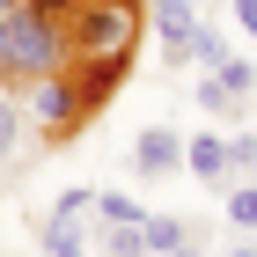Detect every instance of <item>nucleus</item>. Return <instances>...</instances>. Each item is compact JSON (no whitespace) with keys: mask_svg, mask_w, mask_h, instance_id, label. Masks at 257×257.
<instances>
[{"mask_svg":"<svg viewBox=\"0 0 257 257\" xmlns=\"http://www.w3.org/2000/svg\"><path fill=\"white\" fill-rule=\"evenodd\" d=\"M59 66H66V37H59L52 0H0V81L30 88Z\"/></svg>","mask_w":257,"mask_h":257,"instance_id":"obj_1","label":"nucleus"},{"mask_svg":"<svg viewBox=\"0 0 257 257\" xmlns=\"http://www.w3.org/2000/svg\"><path fill=\"white\" fill-rule=\"evenodd\" d=\"M96 110H103V103L88 96V81L66 74V66L22 88V118H30V133H37V140H66V133H81Z\"/></svg>","mask_w":257,"mask_h":257,"instance_id":"obj_2","label":"nucleus"},{"mask_svg":"<svg viewBox=\"0 0 257 257\" xmlns=\"http://www.w3.org/2000/svg\"><path fill=\"white\" fill-rule=\"evenodd\" d=\"M88 213H96V191L88 184H74V191H59V206H52V220L37 228V250L44 257H88Z\"/></svg>","mask_w":257,"mask_h":257,"instance_id":"obj_3","label":"nucleus"},{"mask_svg":"<svg viewBox=\"0 0 257 257\" xmlns=\"http://www.w3.org/2000/svg\"><path fill=\"white\" fill-rule=\"evenodd\" d=\"M147 22H155V37H162V59L184 66L198 30H206V8H191V0H147Z\"/></svg>","mask_w":257,"mask_h":257,"instance_id":"obj_4","label":"nucleus"},{"mask_svg":"<svg viewBox=\"0 0 257 257\" xmlns=\"http://www.w3.org/2000/svg\"><path fill=\"white\" fill-rule=\"evenodd\" d=\"M30 118H22V88L15 81H0V177H15L22 162H30Z\"/></svg>","mask_w":257,"mask_h":257,"instance_id":"obj_5","label":"nucleus"},{"mask_svg":"<svg viewBox=\"0 0 257 257\" xmlns=\"http://www.w3.org/2000/svg\"><path fill=\"white\" fill-rule=\"evenodd\" d=\"M133 169H140V177H169V169H184V133H177V125H147V133L133 140Z\"/></svg>","mask_w":257,"mask_h":257,"instance_id":"obj_6","label":"nucleus"},{"mask_svg":"<svg viewBox=\"0 0 257 257\" xmlns=\"http://www.w3.org/2000/svg\"><path fill=\"white\" fill-rule=\"evenodd\" d=\"M184 169H191L198 184H213V191L235 184V177H228V140H220V133H191V140H184Z\"/></svg>","mask_w":257,"mask_h":257,"instance_id":"obj_7","label":"nucleus"},{"mask_svg":"<svg viewBox=\"0 0 257 257\" xmlns=\"http://www.w3.org/2000/svg\"><path fill=\"white\" fill-rule=\"evenodd\" d=\"M191 103L206 110V118H228V125H242V110H250V103H242L220 74H206V66H198V96H191Z\"/></svg>","mask_w":257,"mask_h":257,"instance_id":"obj_8","label":"nucleus"},{"mask_svg":"<svg viewBox=\"0 0 257 257\" xmlns=\"http://www.w3.org/2000/svg\"><path fill=\"white\" fill-rule=\"evenodd\" d=\"M191 242V220H177V213H147V257H169V250H184Z\"/></svg>","mask_w":257,"mask_h":257,"instance_id":"obj_9","label":"nucleus"},{"mask_svg":"<svg viewBox=\"0 0 257 257\" xmlns=\"http://www.w3.org/2000/svg\"><path fill=\"white\" fill-rule=\"evenodd\" d=\"M96 220H103V228H140L147 206H140L133 191H96Z\"/></svg>","mask_w":257,"mask_h":257,"instance_id":"obj_10","label":"nucleus"},{"mask_svg":"<svg viewBox=\"0 0 257 257\" xmlns=\"http://www.w3.org/2000/svg\"><path fill=\"white\" fill-rule=\"evenodd\" d=\"M220 220H228L235 235H257V184H228V206H220Z\"/></svg>","mask_w":257,"mask_h":257,"instance_id":"obj_11","label":"nucleus"},{"mask_svg":"<svg viewBox=\"0 0 257 257\" xmlns=\"http://www.w3.org/2000/svg\"><path fill=\"white\" fill-rule=\"evenodd\" d=\"M228 177H235V184H257V133H250V125L228 133Z\"/></svg>","mask_w":257,"mask_h":257,"instance_id":"obj_12","label":"nucleus"},{"mask_svg":"<svg viewBox=\"0 0 257 257\" xmlns=\"http://www.w3.org/2000/svg\"><path fill=\"white\" fill-rule=\"evenodd\" d=\"M228 59H235V44H228V37L213 30V22H206V30H198V44H191V66H206V74H220Z\"/></svg>","mask_w":257,"mask_h":257,"instance_id":"obj_13","label":"nucleus"},{"mask_svg":"<svg viewBox=\"0 0 257 257\" xmlns=\"http://www.w3.org/2000/svg\"><path fill=\"white\" fill-rule=\"evenodd\" d=\"M103 257H147V220L140 228H103Z\"/></svg>","mask_w":257,"mask_h":257,"instance_id":"obj_14","label":"nucleus"},{"mask_svg":"<svg viewBox=\"0 0 257 257\" xmlns=\"http://www.w3.org/2000/svg\"><path fill=\"white\" fill-rule=\"evenodd\" d=\"M220 81H228V88H235V96H242V103H250V96H257V66H250V59H242V52H235V59H228V66H220Z\"/></svg>","mask_w":257,"mask_h":257,"instance_id":"obj_15","label":"nucleus"},{"mask_svg":"<svg viewBox=\"0 0 257 257\" xmlns=\"http://www.w3.org/2000/svg\"><path fill=\"white\" fill-rule=\"evenodd\" d=\"M228 8H235V30H242V37H257V0H228Z\"/></svg>","mask_w":257,"mask_h":257,"instance_id":"obj_16","label":"nucleus"},{"mask_svg":"<svg viewBox=\"0 0 257 257\" xmlns=\"http://www.w3.org/2000/svg\"><path fill=\"white\" fill-rule=\"evenodd\" d=\"M228 257H257V242H250V235H242V242H235V250H228Z\"/></svg>","mask_w":257,"mask_h":257,"instance_id":"obj_17","label":"nucleus"},{"mask_svg":"<svg viewBox=\"0 0 257 257\" xmlns=\"http://www.w3.org/2000/svg\"><path fill=\"white\" fill-rule=\"evenodd\" d=\"M191 8H213V0H191Z\"/></svg>","mask_w":257,"mask_h":257,"instance_id":"obj_18","label":"nucleus"}]
</instances>
